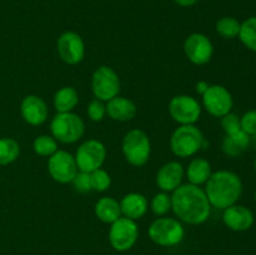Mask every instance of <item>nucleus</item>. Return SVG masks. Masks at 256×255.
I'll use <instances>...</instances> for the list:
<instances>
[{
	"mask_svg": "<svg viewBox=\"0 0 256 255\" xmlns=\"http://www.w3.org/2000/svg\"><path fill=\"white\" fill-rule=\"evenodd\" d=\"M139 238V228L135 220L120 216L110 224L109 242L116 252H128L132 249Z\"/></svg>",
	"mask_w": 256,
	"mask_h": 255,
	"instance_id": "8",
	"label": "nucleus"
},
{
	"mask_svg": "<svg viewBox=\"0 0 256 255\" xmlns=\"http://www.w3.org/2000/svg\"><path fill=\"white\" fill-rule=\"evenodd\" d=\"M205 194L212 208L224 210L236 204L242 194V182L230 170H218L205 182Z\"/></svg>",
	"mask_w": 256,
	"mask_h": 255,
	"instance_id": "2",
	"label": "nucleus"
},
{
	"mask_svg": "<svg viewBox=\"0 0 256 255\" xmlns=\"http://www.w3.org/2000/svg\"><path fill=\"white\" fill-rule=\"evenodd\" d=\"M255 202H256V192H255Z\"/></svg>",
	"mask_w": 256,
	"mask_h": 255,
	"instance_id": "38",
	"label": "nucleus"
},
{
	"mask_svg": "<svg viewBox=\"0 0 256 255\" xmlns=\"http://www.w3.org/2000/svg\"><path fill=\"white\" fill-rule=\"evenodd\" d=\"M254 142H255V146H256V135L254 136Z\"/></svg>",
	"mask_w": 256,
	"mask_h": 255,
	"instance_id": "37",
	"label": "nucleus"
},
{
	"mask_svg": "<svg viewBox=\"0 0 256 255\" xmlns=\"http://www.w3.org/2000/svg\"><path fill=\"white\" fill-rule=\"evenodd\" d=\"M90 182H92V189L94 192H106L112 185V178L109 172L104 169H96L90 172Z\"/></svg>",
	"mask_w": 256,
	"mask_h": 255,
	"instance_id": "29",
	"label": "nucleus"
},
{
	"mask_svg": "<svg viewBox=\"0 0 256 255\" xmlns=\"http://www.w3.org/2000/svg\"><path fill=\"white\" fill-rule=\"evenodd\" d=\"M20 145L12 138H0V166H5L19 158Z\"/></svg>",
	"mask_w": 256,
	"mask_h": 255,
	"instance_id": "24",
	"label": "nucleus"
},
{
	"mask_svg": "<svg viewBox=\"0 0 256 255\" xmlns=\"http://www.w3.org/2000/svg\"><path fill=\"white\" fill-rule=\"evenodd\" d=\"M150 208L156 216H165L172 210V195L165 192H158L152 196Z\"/></svg>",
	"mask_w": 256,
	"mask_h": 255,
	"instance_id": "28",
	"label": "nucleus"
},
{
	"mask_svg": "<svg viewBox=\"0 0 256 255\" xmlns=\"http://www.w3.org/2000/svg\"><path fill=\"white\" fill-rule=\"evenodd\" d=\"M20 114L24 122L32 126L44 124L49 115V109L44 100L34 94L26 95L20 104Z\"/></svg>",
	"mask_w": 256,
	"mask_h": 255,
	"instance_id": "15",
	"label": "nucleus"
},
{
	"mask_svg": "<svg viewBox=\"0 0 256 255\" xmlns=\"http://www.w3.org/2000/svg\"><path fill=\"white\" fill-rule=\"evenodd\" d=\"M86 112L92 122H102L105 115H106V104H104V102L95 98L88 105Z\"/></svg>",
	"mask_w": 256,
	"mask_h": 255,
	"instance_id": "30",
	"label": "nucleus"
},
{
	"mask_svg": "<svg viewBox=\"0 0 256 255\" xmlns=\"http://www.w3.org/2000/svg\"><path fill=\"white\" fill-rule=\"evenodd\" d=\"M185 170L179 162H169L156 172V185L162 192H172L182 184Z\"/></svg>",
	"mask_w": 256,
	"mask_h": 255,
	"instance_id": "17",
	"label": "nucleus"
},
{
	"mask_svg": "<svg viewBox=\"0 0 256 255\" xmlns=\"http://www.w3.org/2000/svg\"><path fill=\"white\" fill-rule=\"evenodd\" d=\"M222 126L224 129L225 135L234 134L242 130V125H240V116L234 114V112H229V114L224 115L222 118Z\"/></svg>",
	"mask_w": 256,
	"mask_h": 255,
	"instance_id": "32",
	"label": "nucleus"
},
{
	"mask_svg": "<svg viewBox=\"0 0 256 255\" xmlns=\"http://www.w3.org/2000/svg\"><path fill=\"white\" fill-rule=\"evenodd\" d=\"M52 136L62 144H74L79 142L85 132V122L78 114L58 112L50 122Z\"/></svg>",
	"mask_w": 256,
	"mask_h": 255,
	"instance_id": "4",
	"label": "nucleus"
},
{
	"mask_svg": "<svg viewBox=\"0 0 256 255\" xmlns=\"http://www.w3.org/2000/svg\"><path fill=\"white\" fill-rule=\"evenodd\" d=\"M106 159V148L100 140L89 139L80 144L75 152V162H76L79 172H92L100 169L104 165Z\"/></svg>",
	"mask_w": 256,
	"mask_h": 255,
	"instance_id": "9",
	"label": "nucleus"
},
{
	"mask_svg": "<svg viewBox=\"0 0 256 255\" xmlns=\"http://www.w3.org/2000/svg\"><path fill=\"white\" fill-rule=\"evenodd\" d=\"M254 214L244 205L234 204L222 210V222L232 232H246L254 224Z\"/></svg>",
	"mask_w": 256,
	"mask_h": 255,
	"instance_id": "16",
	"label": "nucleus"
},
{
	"mask_svg": "<svg viewBox=\"0 0 256 255\" xmlns=\"http://www.w3.org/2000/svg\"><path fill=\"white\" fill-rule=\"evenodd\" d=\"M149 238L159 246H176L184 240L185 229L179 219L159 216L150 224L148 230Z\"/></svg>",
	"mask_w": 256,
	"mask_h": 255,
	"instance_id": "5",
	"label": "nucleus"
},
{
	"mask_svg": "<svg viewBox=\"0 0 256 255\" xmlns=\"http://www.w3.org/2000/svg\"><path fill=\"white\" fill-rule=\"evenodd\" d=\"M184 52L188 60L194 65H205L212 59L214 45L206 35L192 32L185 39Z\"/></svg>",
	"mask_w": 256,
	"mask_h": 255,
	"instance_id": "14",
	"label": "nucleus"
},
{
	"mask_svg": "<svg viewBox=\"0 0 256 255\" xmlns=\"http://www.w3.org/2000/svg\"><path fill=\"white\" fill-rule=\"evenodd\" d=\"M119 202L122 216L135 222L146 214L149 206L148 199L140 192H129Z\"/></svg>",
	"mask_w": 256,
	"mask_h": 255,
	"instance_id": "19",
	"label": "nucleus"
},
{
	"mask_svg": "<svg viewBox=\"0 0 256 255\" xmlns=\"http://www.w3.org/2000/svg\"><path fill=\"white\" fill-rule=\"evenodd\" d=\"M72 184L75 192H82V194L92 192V182H90V172H78V174L75 175V178L72 179Z\"/></svg>",
	"mask_w": 256,
	"mask_h": 255,
	"instance_id": "31",
	"label": "nucleus"
},
{
	"mask_svg": "<svg viewBox=\"0 0 256 255\" xmlns=\"http://www.w3.org/2000/svg\"><path fill=\"white\" fill-rule=\"evenodd\" d=\"M172 210L178 219L189 225H200L209 219L212 205L205 190L194 184H182L172 194Z\"/></svg>",
	"mask_w": 256,
	"mask_h": 255,
	"instance_id": "1",
	"label": "nucleus"
},
{
	"mask_svg": "<svg viewBox=\"0 0 256 255\" xmlns=\"http://www.w3.org/2000/svg\"><path fill=\"white\" fill-rule=\"evenodd\" d=\"M172 2H174L176 5H179V6L190 8V6H192V5L196 4L199 0H172Z\"/></svg>",
	"mask_w": 256,
	"mask_h": 255,
	"instance_id": "35",
	"label": "nucleus"
},
{
	"mask_svg": "<svg viewBox=\"0 0 256 255\" xmlns=\"http://www.w3.org/2000/svg\"><path fill=\"white\" fill-rule=\"evenodd\" d=\"M79 102V94L72 86H62L55 92L54 108L58 112H70Z\"/></svg>",
	"mask_w": 256,
	"mask_h": 255,
	"instance_id": "23",
	"label": "nucleus"
},
{
	"mask_svg": "<svg viewBox=\"0 0 256 255\" xmlns=\"http://www.w3.org/2000/svg\"><path fill=\"white\" fill-rule=\"evenodd\" d=\"M94 212L98 219L105 224H112L115 220L122 216L120 202L112 196L100 198L95 204Z\"/></svg>",
	"mask_w": 256,
	"mask_h": 255,
	"instance_id": "20",
	"label": "nucleus"
},
{
	"mask_svg": "<svg viewBox=\"0 0 256 255\" xmlns=\"http://www.w3.org/2000/svg\"><path fill=\"white\" fill-rule=\"evenodd\" d=\"M48 172L55 182L60 184H69L78 174L75 156L66 150H58L48 160Z\"/></svg>",
	"mask_w": 256,
	"mask_h": 255,
	"instance_id": "11",
	"label": "nucleus"
},
{
	"mask_svg": "<svg viewBox=\"0 0 256 255\" xmlns=\"http://www.w3.org/2000/svg\"><path fill=\"white\" fill-rule=\"evenodd\" d=\"M242 130L246 132L249 136L256 135V110H249L240 118Z\"/></svg>",
	"mask_w": 256,
	"mask_h": 255,
	"instance_id": "33",
	"label": "nucleus"
},
{
	"mask_svg": "<svg viewBox=\"0 0 256 255\" xmlns=\"http://www.w3.org/2000/svg\"><path fill=\"white\" fill-rule=\"evenodd\" d=\"M209 85H210L209 82H205V80H199V82H196V85H195V90H196L198 94L202 95L208 90Z\"/></svg>",
	"mask_w": 256,
	"mask_h": 255,
	"instance_id": "34",
	"label": "nucleus"
},
{
	"mask_svg": "<svg viewBox=\"0 0 256 255\" xmlns=\"http://www.w3.org/2000/svg\"><path fill=\"white\" fill-rule=\"evenodd\" d=\"M202 105L210 115L222 118L232 112L234 100L232 95L225 86L219 84L209 85L206 92L202 95Z\"/></svg>",
	"mask_w": 256,
	"mask_h": 255,
	"instance_id": "12",
	"label": "nucleus"
},
{
	"mask_svg": "<svg viewBox=\"0 0 256 255\" xmlns=\"http://www.w3.org/2000/svg\"><path fill=\"white\" fill-rule=\"evenodd\" d=\"M59 58L68 65H78L85 56V44L78 32L68 30L64 32L56 42Z\"/></svg>",
	"mask_w": 256,
	"mask_h": 255,
	"instance_id": "13",
	"label": "nucleus"
},
{
	"mask_svg": "<svg viewBox=\"0 0 256 255\" xmlns=\"http://www.w3.org/2000/svg\"><path fill=\"white\" fill-rule=\"evenodd\" d=\"M205 138L199 128L195 125H180L170 136V149L178 158L194 156L202 150Z\"/></svg>",
	"mask_w": 256,
	"mask_h": 255,
	"instance_id": "3",
	"label": "nucleus"
},
{
	"mask_svg": "<svg viewBox=\"0 0 256 255\" xmlns=\"http://www.w3.org/2000/svg\"><path fill=\"white\" fill-rule=\"evenodd\" d=\"M250 142H252V138L246 132L240 130V132H234V134L225 135L224 140H222V149L228 156L236 158L246 152Z\"/></svg>",
	"mask_w": 256,
	"mask_h": 255,
	"instance_id": "21",
	"label": "nucleus"
},
{
	"mask_svg": "<svg viewBox=\"0 0 256 255\" xmlns=\"http://www.w3.org/2000/svg\"><path fill=\"white\" fill-rule=\"evenodd\" d=\"M122 150L125 160L132 166H144L150 159L152 142L145 132L132 129L125 134L122 142Z\"/></svg>",
	"mask_w": 256,
	"mask_h": 255,
	"instance_id": "6",
	"label": "nucleus"
},
{
	"mask_svg": "<svg viewBox=\"0 0 256 255\" xmlns=\"http://www.w3.org/2000/svg\"><path fill=\"white\" fill-rule=\"evenodd\" d=\"M242 22L232 16H222L216 22V32L224 39H235L239 36Z\"/></svg>",
	"mask_w": 256,
	"mask_h": 255,
	"instance_id": "26",
	"label": "nucleus"
},
{
	"mask_svg": "<svg viewBox=\"0 0 256 255\" xmlns=\"http://www.w3.org/2000/svg\"><path fill=\"white\" fill-rule=\"evenodd\" d=\"M169 114L180 125H194L202 115V105L192 95L180 94L172 98L169 102Z\"/></svg>",
	"mask_w": 256,
	"mask_h": 255,
	"instance_id": "10",
	"label": "nucleus"
},
{
	"mask_svg": "<svg viewBox=\"0 0 256 255\" xmlns=\"http://www.w3.org/2000/svg\"><path fill=\"white\" fill-rule=\"evenodd\" d=\"M122 89L120 78L112 68L102 65L98 68L92 76V90L96 99L102 102H109L118 96Z\"/></svg>",
	"mask_w": 256,
	"mask_h": 255,
	"instance_id": "7",
	"label": "nucleus"
},
{
	"mask_svg": "<svg viewBox=\"0 0 256 255\" xmlns=\"http://www.w3.org/2000/svg\"><path fill=\"white\" fill-rule=\"evenodd\" d=\"M245 48L256 52V16H250L242 22L239 36Z\"/></svg>",
	"mask_w": 256,
	"mask_h": 255,
	"instance_id": "25",
	"label": "nucleus"
},
{
	"mask_svg": "<svg viewBox=\"0 0 256 255\" xmlns=\"http://www.w3.org/2000/svg\"><path fill=\"white\" fill-rule=\"evenodd\" d=\"M254 168H255V172H256V158H255V162H254Z\"/></svg>",
	"mask_w": 256,
	"mask_h": 255,
	"instance_id": "36",
	"label": "nucleus"
},
{
	"mask_svg": "<svg viewBox=\"0 0 256 255\" xmlns=\"http://www.w3.org/2000/svg\"><path fill=\"white\" fill-rule=\"evenodd\" d=\"M138 108L132 100L124 96H115L106 102V114L115 122H130L135 118Z\"/></svg>",
	"mask_w": 256,
	"mask_h": 255,
	"instance_id": "18",
	"label": "nucleus"
},
{
	"mask_svg": "<svg viewBox=\"0 0 256 255\" xmlns=\"http://www.w3.org/2000/svg\"><path fill=\"white\" fill-rule=\"evenodd\" d=\"M32 150L40 156H52L58 152V142L52 135H39L32 142Z\"/></svg>",
	"mask_w": 256,
	"mask_h": 255,
	"instance_id": "27",
	"label": "nucleus"
},
{
	"mask_svg": "<svg viewBox=\"0 0 256 255\" xmlns=\"http://www.w3.org/2000/svg\"><path fill=\"white\" fill-rule=\"evenodd\" d=\"M212 174V164L204 158H194L188 165L186 176L190 184L200 186L209 180Z\"/></svg>",
	"mask_w": 256,
	"mask_h": 255,
	"instance_id": "22",
	"label": "nucleus"
}]
</instances>
